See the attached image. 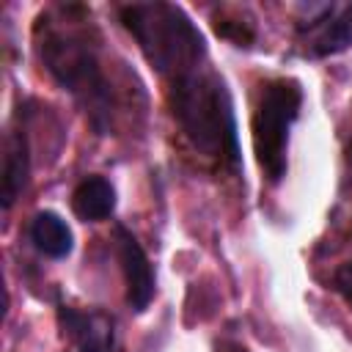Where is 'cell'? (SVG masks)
<instances>
[{
  "label": "cell",
  "mask_w": 352,
  "mask_h": 352,
  "mask_svg": "<svg viewBox=\"0 0 352 352\" xmlns=\"http://www.w3.org/2000/svg\"><path fill=\"white\" fill-rule=\"evenodd\" d=\"M60 19L50 14L36 25V50L47 74L74 99L96 135H113L118 118V94L104 69L96 41L72 19V6H60Z\"/></svg>",
  "instance_id": "6da1fadb"
},
{
  "label": "cell",
  "mask_w": 352,
  "mask_h": 352,
  "mask_svg": "<svg viewBox=\"0 0 352 352\" xmlns=\"http://www.w3.org/2000/svg\"><path fill=\"white\" fill-rule=\"evenodd\" d=\"M168 107L187 143L204 160H212L226 170H239L242 148L234 99L214 69L201 66L168 80Z\"/></svg>",
  "instance_id": "7a4b0ae2"
},
{
  "label": "cell",
  "mask_w": 352,
  "mask_h": 352,
  "mask_svg": "<svg viewBox=\"0 0 352 352\" xmlns=\"http://www.w3.org/2000/svg\"><path fill=\"white\" fill-rule=\"evenodd\" d=\"M116 14L160 77L176 80L206 66V38L182 6L162 0L126 3L118 6Z\"/></svg>",
  "instance_id": "3957f363"
},
{
  "label": "cell",
  "mask_w": 352,
  "mask_h": 352,
  "mask_svg": "<svg viewBox=\"0 0 352 352\" xmlns=\"http://www.w3.org/2000/svg\"><path fill=\"white\" fill-rule=\"evenodd\" d=\"M302 110V88L292 77L267 80L250 121L253 154L270 184H280L289 170V138Z\"/></svg>",
  "instance_id": "277c9868"
},
{
  "label": "cell",
  "mask_w": 352,
  "mask_h": 352,
  "mask_svg": "<svg viewBox=\"0 0 352 352\" xmlns=\"http://www.w3.org/2000/svg\"><path fill=\"white\" fill-rule=\"evenodd\" d=\"M305 58H330L352 47V3H308L294 25Z\"/></svg>",
  "instance_id": "5b68a950"
},
{
  "label": "cell",
  "mask_w": 352,
  "mask_h": 352,
  "mask_svg": "<svg viewBox=\"0 0 352 352\" xmlns=\"http://www.w3.org/2000/svg\"><path fill=\"white\" fill-rule=\"evenodd\" d=\"M113 245H116V256H118L124 283H126V305L135 314H143L151 305L154 292H157V275L151 270V261L143 245L138 242V236L121 223L113 228Z\"/></svg>",
  "instance_id": "8992f818"
},
{
  "label": "cell",
  "mask_w": 352,
  "mask_h": 352,
  "mask_svg": "<svg viewBox=\"0 0 352 352\" xmlns=\"http://www.w3.org/2000/svg\"><path fill=\"white\" fill-rule=\"evenodd\" d=\"M58 319L74 338L80 352H116L113 319L104 311H80L72 305H60Z\"/></svg>",
  "instance_id": "52a82bcc"
},
{
  "label": "cell",
  "mask_w": 352,
  "mask_h": 352,
  "mask_svg": "<svg viewBox=\"0 0 352 352\" xmlns=\"http://www.w3.org/2000/svg\"><path fill=\"white\" fill-rule=\"evenodd\" d=\"M0 201L3 209H11L14 201L28 187L30 176V143H28V126H14L3 146V173H0Z\"/></svg>",
  "instance_id": "ba28073f"
},
{
  "label": "cell",
  "mask_w": 352,
  "mask_h": 352,
  "mask_svg": "<svg viewBox=\"0 0 352 352\" xmlns=\"http://www.w3.org/2000/svg\"><path fill=\"white\" fill-rule=\"evenodd\" d=\"M72 212L85 223L107 220L116 212V187L110 179L94 173L77 182L72 190Z\"/></svg>",
  "instance_id": "9c48e42d"
},
{
  "label": "cell",
  "mask_w": 352,
  "mask_h": 352,
  "mask_svg": "<svg viewBox=\"0 0 352 352\" xmlns=\"http://www.w3.org/2000/svg\"><path fill=\"white\" fill-rule=\"evenodd\" d=\"M28 236H30L33 248L47 258H66L74 248V234H72L69 223L52 209L33 214V220L28 226Z\"/></svg>",
  "instance_id": "30bf717a"
},
{
  "label": "cell",
  "mask_w": 352,
  "mask_h": 352,
  "mask_svg": "<svg viewBox=\"0 0 352 352\" xmlns=\"http://www.w3.org/2000/svg\"><path fill=\"white\" fill-rule=\"evenodd\" d=\"M217 36H223L226 41H231L234 47H250L256 41V30L253 22H242V19H217L214 22Z\"/></svg>",
  "instance_id": "8fae6325"
},
{
  "label": "cell",
  "mask_w": 352,
  "mask_h": 352,
  "mask_svg": "<svg viewBox=\"0 0 352 352\" xmlns=\"http://www.w3.org/2000/svg\"><path fill=\"white\" fill-rule=\"evenodd\" d=\"M333 286H336V292L352 305V261H346V264H341V267L336 270Z\"/></svg>",
  "instance_id": "7c38bea8"
}]
</instances>
